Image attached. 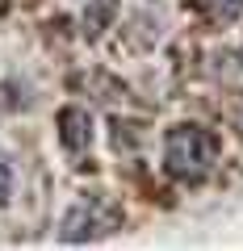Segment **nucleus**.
<instances>
[{"label":"nucleus","mask_w":243,"mask_h":251,"mask_svg":"<svg viewBox=\"0 0 243 251\" xmlns=\"http://www.w3.org/2000/svg\"><path fill=\"white\" fill-rule=\"evenodd\" d=\"M218 159V143L201 126H176L163 138V168L176 180H201Z\"/></svg>","instance_id":"1"},{"label":"nucleus","mask_w":243,"mask_h":251,"mask_svg":"<svg viewBox=\"0 0 243 251\" xmlns=\"http://www.w3.org/2000/svg\"><path fill=\"white\" fill-rule=\"evenodd\" d=\"M105 230H113V218H105L101 201H76L67 209L63 226H59V239L63 243H88V239H97Z\"/></svg>","instance_id":"2"},{"label":"nucleus","mask_w":243,"mask_h":251,"mask_svg":"<svg viewBox=\"0 0 243 251\" xmlns=\"http://www.w3.org/2000/svg\"><path fill=\"white\" fill-rule=\"evenodd\" d=\"M59 143H63L67 155L88 151V143H92V113H88L84 105L59 109Z\"/></svg>","instance_id":"3"},{"label":"nucleus","mask_w":243,"mask_h":251,"mask_svg":"<svg viewBox=\"0 0 243 251\" xmlns=\"http://www.w3.org/2000/svg\"><path fill=\"white\" fill-rule=\"evenodd\" d=\"M117 4H122V0H88V9H84V25H80L88 42H97V38L105 34L109 25H113Z\"/></svg>","instance_id":"4"},{"label":"nucleus","mask_w":243,"mask_h":251,"mask_svg":"<svg viewBox=\"0 0 243 251\" xmlns=\"http://www.w3.org/2000/svg\"><path fill=\"white\" fill-rule=\"evenodd\" d=\"M201 9H206L214 21H222V25H226V21H235L243 13V0H201Z\"/></svg>","instance_id":"5"},{"label":"nucleus","mask_w":243,"mask_h":251,"mask_svg":"<svg viewBox=\"0 0 243 251\" xmlns=\"http://www.w3.org/2000/svg\"><path fill=\"white\" fill-rule=\"evenodd\" d=\"M13 188H17V163H13V155L0 151V205H9Z\"/></svg>","instance_id":"6"}]
</instances>
